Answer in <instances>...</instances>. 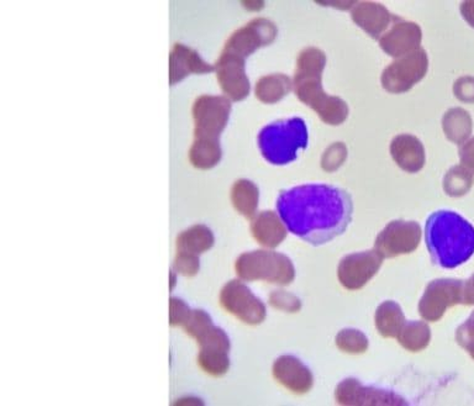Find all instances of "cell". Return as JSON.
I'll return each mask as SVG.
<instances>
[{"mask_svg":"<svg viewBox=\"0 0 474 406\" xmlns=\"http://www.w3.org/2000/svg\"><path fill=\"white\" fill-rule=\"evenodd\" d=\"M273 376L280 384L293 393L304 394L314 384L313 373L299 359L294 356H282L273 364Z\"/></svg>","mask_w":474,"mask_h":406,"instance_id":"16","label":"cell"},{"mask_svg":"<svg viewBox=\"0 0 474 406\" xmlns=\"http://www.w3.org/2000/svg\"><path fill=\"white\" fill-rule=\"evenodd\" d=\"M277 34L278 30L275 24L259 17L235 31L225 45L223 52L246 60L258 48L271 45L276 40Z\"/></svg>","mask_w":474,"mask_h":406,"instance_id":"11","label":"cell"},{"mask_svg":"<svg viewBox=\"0 0 474 406\" xmlns=\"http://www.w3.org/2000/svg\"><path fill=\"white\" fill-rule=\"evenodd\" d=\"M400 345L411 350L419 352L427 349L431 340V330L423 321H410L404 325L399 335H398Z\"/></svg>","mask_w":474,"mask_h":406,"instance_id":"27","label":"cell"},{"mask_svg":"<svg viewBox=\"0 0 474 406\" xmlns=\"http://www.w3.org/2000/svg\"><path fill=\"white\" fill-rule=\"evenodd\" d=\"M428 54L423 48L411 52L407 56L397 58L382 73L383 88L394 95L406 93L427 76Z\"/></svg>","mask_w":474,"mask_h":406,"instance_id":"6","label":"cell"},{"mask_svg":"<svg viewBox=\"0 0 474 406\" xmlns=\"http://www.w3.org/2000/svg\"><path fill=\"white\" fill-rule=\"evenodd\" d=\"M175 269L186 277L196 276L199 270L198 256L190 253L177 252L175 259Z\"/></svg>","mask_w":474,"mask_h":406,"instance_id":"33","label":"cell"},{"mask_svg":"<svg viewBox=\"0 0 474 406\" xmlns=\"http://www.w3.org/2000/svg\"><path fill=\"white\" fill-rule=\"evenodd\" d=\"M220 303L245 324L258 325L266 319L265 304L240 280H231L223 288Z\"/></svg>","mask_w":474,"mask_h":406,"instance_id":"9","label":"cell"},{"mask_svg":"<svg viewBox=\"0 0 474 406\" xmlns=\"http://www.w3.org/2000/svg\"><path fill=\"white\" fill-rule=\"evenodd\" d=\"M216 67L207 64L198 52L187 47L186 45H175L169 57V77H171V85H175L187 76L192 73H209L213 72Z\"/></svg>","mask_w":474,"mask_h":406,"instance_id":"18","label":"cell"},{"mask_svg":"<svg viewBox=\"0 0 474 406\" xmlns=\"http://www.w3.org/2000/svg\"><path fill=\"white\" fill-rule=\"evenodd\" d=\"M327 55L319 48L308 47L300 52L294 75V92L300 102L310 107L328 125H341L348 119V106L338 96L327 95L323 89V72Z\"/></svg>","mask_w":474,"mask_h":406,"instance_id":"3","label":"cell"},{"mask_svg":"<svg viewBox=\"0 0 474 406\" xmlns=\"http://www.w3.org/2000/svg\"><path fill=\"white\" fill-rule=\"evenodd\" d=\"M293 88L292 79L286 75L265 76L256 85V96L262 103L275 104L289 95Z\"/></svg>","mask_w":474,"mask_h":406,"instance_id":"22","label":"cell"},{"mask_svg":"<svg viewBox=\"0 0 474 406\" xmlns=\"http://www.w3.org/2000/svg\"><path fill=\"white\" fill-rule=\"evenodd\" d=\"M390 155L397 165L406 172L417 173L425 166V148L413 135H399L390 144Z\"/></svg>","mask_w":474,"mask_h":406,"instance_id":"19","label":"cell"},{"mask_svg":"<svg viewBox=\"0 0 474 406\" xmlns=\"http://www.w3.org/2000/svg\"><path fill=\"white\" fill-rule=\"evenodd\" d=\"M459 159L462 167L474 176V137L463 142L459 147Z\"/></svg>","mask_w":474,"mask_h":406,"instance_id":"38","label":"cell"},{"mask_svg":"<svg viewBox=\"0 0 474 406\" xmlns=\"http://www.w3.org/2000/svg\"><path fill=\"white\" fill-rule=\"evenodd\" d=\"M231 113V102L227 96H202L193 106L196 138L219 140Z\"/></svg>","mask_w":474,"mask_h":406,"instance_id":"7","label":"cell"},{"mask_svg":"<svg viewBox=\"0 0 474 406\" xmlns=\"http://www.w3.org/2000/svg\"><path fill=\"white\" fill-rule=\"evenodd\" d=\"M309 135L302 117L276 121L259 131L258 147L265 159L276 166L296 161L298 152L307 148Z\"/></svg>","mask_w":474,"mask_h":406,"instance_id":"4","label":"cell"},{"mask_svg":"<svg viewBox=\"0 0 474 406\" xmlns=\"http://www.w3.org/2000/svg\"><path fill=\"white\" fill-rule=\"evenodd\" d=\"M425 242L435 265L458 269L474 255V228L455 211H435L425 224Z\"/></svg>","mask_w":474,"mask_h":406,"instance_id":"2","label":"cell"},{"mask_svg":"<svg viewBox=\"0 0 474 406\" xmlns=\"http://www.w3.org/2000/svg\"><path fill=\"white\" fill-rule=\"evenodd\" d=\"M461 13L462 16L467 20V23L474 27V2L462 3Z\"/></svg>","mask_w":474,"mask_h":406,"instance_id":"40","label":"cell"},{"mask_svg":"<svg viewBox=\"0 0 474 406\" xmlns=\"http://www.w3.org/2000/svg\"><path fill=\"white\" fill-rule=\"evenodd\" d=\"M463 283L459 279H436L429 284L419 304L421 318L436 322L449 308L462 304Z\"/></svg>","mask_w":474,"mask_h":406,"instance_id":"10","label":"cell"},{"mask_svg":"<svg viewBox=\"0 0 474 406\" xmlns=\"http://www.w3.org/2000/svg\"><path fill=\"white\" fill-rule=\"evenodd\" d=\"M346 157H348V150H346L344 144H334L328 151H325L323 159H321V166H323L325 171H335V169L340 167Z\"/></svg>","mask_w":474,"mask_h":406,"instance_id":"32","label":"cell"},{"mask_svg":"<svg viewBox=\"0 0 474 406\" xmlns=\"http://www.w3.org/2000/svg\"><path fill=\"white\" fill-rule=\"evenodd\" d=\"M459 345L465 349L474 360V311L469 320L459 326L456 334Z\"/></svg>","mask_w":474,"mask_h":406,"instance_id":"34","label":"cell"},{"mask_svg":"<svg viewBox=\"0 0 474 406\" xmlns=\"http://www.w3.org/2000/svg\"><path fill=\"white\" fill-rule=\"evenodd\" d=\"M259 192L251 180L238 179L231 189V201L234 208L245 218H254L258 208Z\"/></svg>","mask_w":474,"mask_h":406,"instance_id":"24","label":"cell"},{"mask_svg":"<svg viewBox=\"0 0 474 406\" xmlns=\"http://www.w3.org/2000/svg\"><path fill=\"white\" fill-rule=\"evenodd\" d=\"M442 127L449 141L462 145L472 134V119L465 109L455 107L445 114Z\"/></svg>","mask_w":474,"mask_h":406,"instance_id":"25","label":"cell"},{"mask_svg":"<svg viewBox=\"0 0 474 406\" xmlns=\"http://www.w3.org/2000/svg\"><path fill=\"white\" fill-rule=\"evenodd\" d=\"M337 345L349 355H361L368 349V339L359 330L346 329L338 332Z\"/></svg>","mask_w":474,"mask_h":406,"instance_id":"29","label":"cell"},{"mask_svg":"<svg viewBox=\"0 0 474 406\" xmlns=\"http://www.w3.org/2000/svg\"><path fill=\"white\" fill-rule=\"evenodd\" d=\"M237 276L241 279L265 280V282L288 286L296 279V269L288 257L275 251H258L242 253L237 265Z\"/></svg>","mask_w":474,"mask_h":406,"instance_id":"5","label":"cell"},{"mask_svg":"<svg viewBox=\"0 0 474 406\" xmlns=\"http://www.w3.org/2000/svg\"><path fill=\"white\" fill-rule=\"evenodd\" d=\"M251 232L256 241L265 248L275 249L287 238V228L282 218L273 211H262L255 215Z\"/></svg>","mask_w":474,"mask_h":406,"instance_id":"20","label":"cell"},{"mask_svg":"<svg viewBox=\"0 0 474 406\" xmlns=\"http://www.w3.org/2000/svg\"><path fill=\"white\" fill-rule=\"evenodd\" d=\"M356 25L365 30L373 39H380L384 31L388 29L390 23H394L398 16H394L388 10L378 3L363 2L351 13Z\"/></svg>","mask_w":474,"mask_h":406,"instance_id":"17","label":"cell"},{"mask_svg":"<svg viewBox=\"0 0 474 406\" xmlns=\"http://www.w3.org/2000/svg\"><path fill=\"white\" fill-rule=\"evenodd\" d=\"M221 152L219 140L212 138H196L190 148L189 158L192 165L199 169L213 168L220 162Z\"/></svg>","mask_w":474,"mask_h":406,"instance_id":"26","label":"cell"},{"mask_svg":"<svg viewBox=\"0 0 474 406\" xmlns=\"http://www.w3.org/2000/svg\"><path fill=\"white\" fill-rule=\"evenodd\" d=\"M382 262L383 257L376 249L352 253L341 259L338 269V280L349 290L361 289L376 276Z\"/></svg>","mask_w":474,"mask_h":406,"instance_id":"12","label":"cell"},{"mask_svg":"<svg viewBox=\"0 0 474 406\" xmlns=\"http://www.w3.org/2000/svg\"><path fill=\"white\" fill-rule=\"evenodd\" d=\"M213 245V232L204 225L189 228L177 238V252L190 253V255L199 256L200 253L212 249Z\"/></svg>","mask_w":474,"mask_h":406,"instance_id":"23","label":"cell"},{"mask_svg":"<svg viewBox=\"0 0 474 406\" xmlns=\"http://www.w3.org/2000/svg\"><path fill=\"white\" fill-rule=\"evenodd\" d=\"M169 310H171L169 318H171L172 326L185 325V322L188 320L190 312H192L188 305H187L185 301L177 299V298H171Z\"/></svg>","mask_w":474,"mask_h":406,"instance_id":"36","label":"cell"},{"mask_svg":"<svg viewBox=\"0 0 474 406\" xmlns=\"http://www.w3.org/2000/svg\"><path fill=\"white\" fill-rule=\"evenodd\" d=\"M341 405H406L403 398L390 391L363 387L361 381L348 378L338 384L335 393Z\"/></svg>","mask_w":474,"mask_h":406,"instance_id":"14","label":"cell"},{"mask_svg":"<svg viewBox=\"0 0 474 406\" xmlns=\"http://www.w3.org/2000/svg\"><path fill=\"white\" fill-rule=\"evenodd\" d=\"M423 33L418 24L404 22L397 17L392 29L384 33L379 39L380 47L389 56L399 58L420 48Z\"/></svg>","mask_w":474,"mask_h":406,"instance_id":"15","label":"cell"},{"mask_svg":"<svg viewBox=\"0 0 474 406\" xmlns=\"http://www.w3.org/2000/svg\"><path fill=\"white\" fill-rule=\"evenodd\" d=\"M217 81L227 98L241 102L250 95V81L246 75L245 60L223 52L216 65Z\"/></svg>","mask_w":474,"mask_h":406,"instance_id":"13","label":"cell"},{"mask_svg":"<svg viewBox=\"0 0 474 406\" xmlns=\"http://www.w3.org/2000/svg\"><path fill=\"white\" fill-rule=\"evenodd\" d=\"M198 362L203 370L212 376L220 377L229 370L230 360L229 353L223 352H207L200 350Z\"/></svg>","mask_w":474,"mask_h":406,"instance_id":"30","label":"cell"},{"mask_svg":"<svg viewBox=\"0 0 474 406\" xmlns=\"http://www.w3.org/2000/svg\"><path fill=\"white\" fill-rule=\"evenodd\" d=\"M420 241V225L415 221L397 220L387 225L377 236L375 249L383 259H393L414 252Z\"/></svg>","mask_w":474,"mask_h":406,"instance_id":"8","label":"cell"},{"mask_svg":"<svg viewBox=\"0 0 474 406\" xmlns=\"http://www.w3.org/2000/svg\"><path fill=\"white\" fill-rule=\"evenodd\" d=\"M277 211L293 235L313 246L328 244L351 224L354 201L346 190L328 184H304L283 190Z\"/></svg>","mask_w":474,"mask_h":406,"instance_id":"1","label":"cell"},{"mask_svg":"<svg viewBox=\"0 0 474 406\" xmlns=\"http://www.w3.org/2000/svg\"><path fill=\"white\" fill-rule=\"evenodd\" d=\"M462 304L474 305V274L463 283Z\"/></svg>","mask_w":474,"mask_h":406,"instance_id":"39","label":"cell"},{"mask_svg":"<svg viewBox=\"0 0 474 406\" xmlns=\"http://www.w3.org/2000/svg\"><path fill=\"white\" fill-rule=\"evenodd\" d=\"M213 326L212 318H210L209 314H207L206 311L192 310L188 320L185 322L183 328L186 329L187 334L195 338L197 341H199Z\"/></svg>","mask_w":474,"mask_h":406,"instance_id":"31","label":"cell"},{"mask_svg":"<svg viewBox=\"0 0 474 406\" xmlns=\"http://www.w3.org/2000/svg\"><path fill=\"white\" fill-rule=\"evenodd\" d=\"M269 303H271L272 307L289 312L298 311L302 307L300 300L297 297L282 290L273 291L271 297H269Z\"/></svg>","mask_w":474,"mask_h":406,"instance_id":"35","label":"cell"},{"mask_svg":"<svg viewBox=\"0 0 474 406\" xmlns=\"http://www.w3.org/2000/svg\"><path fill=\"white\" fill-rule=\"evenodd\" d=\"M376 326L384 338H398L406 325V317L396 301H384L376 311Z\"/></svg>","mask_w":474,"mask_h":406,"instance_id":"21","label":"cell"},{"mask_svg":"<svg viewBox=\"0 0 474 406\" xmlns=\"http://www.w3.org/2000/svg\"><path fill=\"white\" fill-rule=\"evenodd\" d=\"M473 175L463 168L462 166H456L449 169L444 179V189L449 197L466 196L472 188Z\"/></svg>","mask_w":474,"mask_h":406,"instance_id":"28","label":"cell"},{"mask_svg":"<svg viewBox=\"0 0 474 406\" xmlns=\"http://www.w3.org/2000/svg\"><path fill=\"white\" fill-rule=\"evenodd\" d=\"M453 92L461 102L473 103L474 102V78L462 77L456 82L453 86Z\"/></svg>","mask_w":474,"mask_h":406,"instance_id":"37","label":"cell"}]
</instances>
